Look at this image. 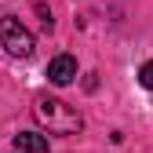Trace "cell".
<instances>
[{
  "instance_id": "obj_1",
  "label": "cell",
  "mask_w": 153,
  "mask_h": 153,
  "mask_svg": "<svg viewBox=\"0 0 153 153\" xmlns=\"http://www.w3.org/2000/svg\"><path fill=\"white\" fill-rule=\"evenodd\" d=\"M33 117L40 128H48L51 135H76L84 128V117L76 113V106L62 102V99H51V95H40L33 102Z\"/></svg>"
},
{
  "instance_id": "obj_2",
  "label": "cell",
  "mask_w": 153,
  "mask_h": 153,
  "mask_svg": "<svg viewBox=\"0 0 153 153\" xmlns=\"http://www.w3.org/2000/svg\"><path fill=\"white\" fill-rule=\"evenodd\" d=\"M0 48L7 55H15V59H29L33 55V33L18 22V18L4 15L0 18Z\"/></svg>"
},
{
  "instance_id": "obj_3",
  "label": "cell",
  "mask_w": 153,
  "mask_h": 153,
  "mask_svg": "<svg viewBox=\"0 0 153 153\" xmlns=\"http://www.w3.org/2000/svg\"><path fill=\"white\" fill-rule=\"evenodd\" d=\"M48 80L59 84V88L73 84L76 80V59H73V55H55V59L48 62Z\"/></svg>"
},
{
  "instance_id": "obj_4",
  "label": "cell",
  "mask_w": 153,
  "mask_h": 153,
  "mask_svg": "<svg viewBox=\"0 0 153 153\" xmlns=\"http://www.w3.org/2000/svg\"><path fill=\"white\" fill-rule=\"evenodd\" d=\"M15 149L18 153H48V139L36 131H18L15 135Z\"/></svg>"
},
{
  "instance_id": "obj_5",
  "label": "cell",
  "mask_w": 153,
  "mask_h": 153,
  "mask_svg": "<svg viewBox=\"0 0 153 153\" xmlns=\"http://www.w3.org/2000/svg\"><path fill=\"white\" fill-rule=\"evenodd\" d=\"M139 80H142V88H149V91H153V62H146V66L139 69Z\"/></svg>"
}]
</instances>
